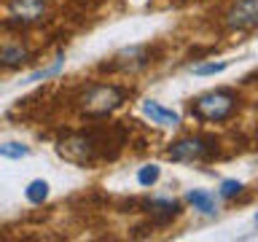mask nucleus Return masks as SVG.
Here are the masks:
<instances>
[{
    "label": "nucleus",
    "mask_w": 258,
    "mask_h": 242,
    "mask_svg": "<svg viewBox=\"0 0 258 242\" xmlns=\"http://www.w3.org/2000/svg\"><path fill=\"white\" fill-rule=\"evenodd\" d=\"M64 70V51L56 54V59L51 65H46V68H38V70H32L27 78H24V84H38V81H46V78H54V76H59V73Z\"/></svg>",
    "instance_id": "nucleus-12"
},
{
    "label": "nucleus",
    "mask_w": 258,
    "mask_h": 242,
    "mask_svg": "<svg viewBox=\"0 0 258 242\" xmlns=\"http://www.w3.org/2000/svg\"><path fill=\"white\" fill-rule=\"evenodd\" d=\"M32 59V48L24 40H3L0 43V70L14 73L22 70Z\"/></svg>",
    "instance_id": "nucleus-8"
},
{
    "label": "nucleus",
    "mask_w": 258,
    "mask_h": 242,
    "mask_svg": "<svg viewBox=\"0 0 258 242\" xmlns=\"http://www.w3.org/2000/svg\"><path fill=\"white\" fill-rule=\"evenodd\" d=\"M229 68V62H205V65H197L194 68V76L205 78V76H218V73H223Z\"/></svg>",
    "instance_id": "nucleus-17"
},
{
    "label": "nucleus",
    "mask_w": 258,
    "mask_h": 242,
    "mask_svg": "<svg viewBox=\"0 0 258 242\" xmlns=\"http://www.w3.org/2000/svg\"><path fill=\"white\" fill-rule=\"evenodd\" d=\"M161 177V167L159 164H143L137 169V183L143 186V189H153V186L159 183Z\"/></svg>",
    "instance_id": "nucleus-15"
},
{
    "label": "nucleus",
    "mask_w": 258,
    "mask_h": 242,
    "mask_svg": "<svg viewBox=\"0 0 258 242\" xmlns=\"http://www.w3.org/2000/svg\"><path fill=\"white\" fill-rule=\"evenodd\" d=\"M143 116L151 121V124H156V127H164V129H172L180 124V113L172 110V108H164L161 102L156 100H143Z\"/></svg>",
    "instance_id": "nucleus-10"
},
{
    "label": "nucleus",
    "mask_w": 258,
    "mask_h": 242,
    "mask_svg": "<svg viewBox=\"0 0 258 242\" xmlns=\"http://www.w3.org/2000/svg\"><path fill=\"white\" fill-rule=\"evenodd\" d=\"M239 108V97L231 89H215V92H205L197 100H191V113L202 121H221L231 118Z\"/></svg>",
    "instance_id": "nucleus-4"
},
{
    "label": "nucleus",
    "mask_w": 258,
    "mask_h": 242,
    "mask_svg": "<svg viewBox=\"0 0 258 242\" xmlns=\"http://www.w3.org/2000/svg\"><path fill=\"white\" fill-rule=\"evenodd\" d=\"M56 153L70 161V164L78 167H94L97 161L105 156L102 143L94 132H86V129H76V132H64L59 140H56Z\"/></svg>",
    "instance_id": "nucleus-2"
},
{
    "label": "nucleus",
    "mask_w": 258,
    "mask_h": 242,
    "mask_svg": "<svg viewBox=\"0 0 258 242\" xmlns=\"http://www.w3.org/2000/svg\"><path fill=\"white\" fill-rule=\"evenodd\" d=\"M48 194H51V186H48V180H43V177H35V180H30L27 189H24V199H27L30 205H43V202L48 199Z\"/></svg>",
    "instance_id": "nucleus-13"
},
{
    "label": "nucleus",
    "mask_w": 258,
    "mask_h": 242,
    "mask_svg": "<svg viewBox=\"0 0 258 242\" xmlns=\"http://www.w3.org/2000/svg\"><path fill=\"white\" fill-rule=\"evenodd\" d=\"M126 97H129L126 86L113 84V81H94V84H86L81 89L78 97L73 100V105H76L78 116L97 121V118L113 116L126 102Z\"/></svg>",
    "instance_id": "nucleus-1"
},
{
    "label": "nucleus",
    "mask_w": 258,
    "mask_h": 242,
    "mask_svg": "<svg viewBox=\"0 0 258 242\" xmlns=\"http://www.w3.org/2000/svg\"><path fill=\"white\" fill-rule=\"evenodd\" d=\"M151 62H153L151 46L132 43V46L118 48L108 62L100 65V70L102 73H118V76H137V73H143L145 68H151Z\"/></svg>",
    "instance_id": "nucleus-5"
},
{
    "label": "nucleus",
    "mask_w": 258,
    "mask_h": 242,
    "mask_svg": "<svg viewBox=\"0 0 258 242\" xmlns=\"http://www.w3.org/2000/svg\"><path fill=\"white\" fill-rule=\"evenodd\" d=\"M242 191H245V183L234 180V177H226V180H221V186H218V197L221 199H237Z\"/></svg>",
    "instance_id": "nucleus-16"
},
{
    "label": "nucleus",
    "mask_w": 258,
    "mask_h": 242,
    "mask_svg": "<svg viewBox=\"0 0 258 242\" xmlns=\"http://www.w3.org/2000/svg\"><path fill=\"white\" fill-rule=\"evenodd\" d=\"M51 0H6L0 8V24L8 30H30L48 19Z\"/></svg>",
    "instance_id": "nucleus-3"
},
{
    "label": "nucleus",
    "mask_w": 258,
    "mask_h": 242,
    "mask_svg": "<svg viewBox=\"0 0 258 242\" xmlns=\"http://www.w3.org/2000/svg\"><path fill=\"white\" fill-rule=\"evenodd\" d=\"M218 153V140L213 137H202V135H188L180 137V140L169 143L167 148V159L172 161H199Z\"/></svg>",
    "instance_id": "nucleus-6"
},
{
    "label": "nucleus",
    "mask_w": 258,
    "mask_h": 242,
    "mask_svg": "<svg viewBox=\"0 0 258 242\" xmlns=\"http://www.w3.org/2000/svg\"><path fill=\"white\" fill-rule=\"evenodd\" d=\"M223 27L231 32L258 30V0H234L223 14Z\"/></svg>",
    "instance_id": "nucleus-7"
},
{
    "label": "nucleus",
    "mask_w": 258,
    "mask_h": 242,
    "mask_svg": "<svg viewBox=\"0 0 258 242\" xmlns=\"http://www.w3.org/2000/svg\"><path fill=\"white\" fill-rule=\"evenodd\" d=\"M255 226H258V213H255Z\"/></svg>",
    "instance_id": "nucleus-18"
},
{
    "label": "nucleus",
    "mask_w": 258,
    "mask_h": 242,
    "mask_svg": "<svg viewBox=\"0 0 258 242\" xmlns=\"http://www.w3.org/2000/svg\"><path fill=\"white\" fill-rule=\"evenodd\" d=\"M143 210H145V215H148L153 223L164 226V223L175 221V218L183 213V205L177 199H172V197H151V199H145Z\"/></svg>",
    "instance_id": "nucleus-9"
},
{
    "label": "nucleus",
    "mask_w": 258,
    "mask_h": 242,
    "mask_svg": "<svg viewBox=\"0 0 258 242\" xmlns=\"http://www.w3.org/2000/svg\"><path fill=\"white\" fill-rule=\"evenodd\" d=\"M185 202L197 210L202 215H218V202H215V194L213 191H205V189H191L185 194Z\"/></svg>",
    "instance_id": "nucleus-11"
},
{
    "label": "nucleus",
    "mask_w": 258,
    "mask_h": 242,
    "mask_svg": "<svg viewBox=\"0 0 258 242\" xmlns=\"http://www.w3.org/2000/svg\"><path fill=\"white\" fill-rule=\"evenodd\" d=\"M30 156V145L22 143V140H6L0 143V159H11V161H19V159H27Z\"/></svg>",
    "instance_id": "nucleus-14"
}]
</instances>
